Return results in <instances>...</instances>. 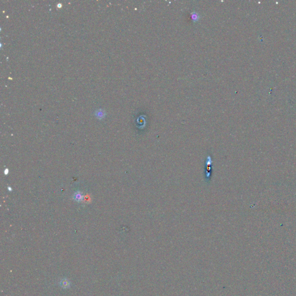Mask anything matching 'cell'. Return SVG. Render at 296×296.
<instances>
[{
  "label": "cell",
  "instance_id": "cell-4",
  "mask_svg": "<svg viewBox=\"0 0 296 296\" xmlns=\"http://www.w3.org/2000/svg\"><path fill=\"white\" fill-rule=\"evenodd\" d=\"M8 190L10 191H12V189H11V188H10V187H8Z\"/></svg>",
  "mask_w": 296,
  "mask_h": 296
},
{
  "label": "cell",
  "instance_id": "cell-1",
  "mask_svg": "<svg viewBox=\"0 0 296 296\" xmlns=\"http://www.w3.org/2000/svg\"><path fill=\"white\" fill-rule=\"evenodd\" d=\"M72 198L75 201L78 202V203H80L84 199V195H83V194L81 192H77L74 194Z\"/></svg>",
  "mask_w": 296,
  "mask_h": 296
},
{
  "label": "cell",
  "instance_id": "cell-2",
  "mask_svg": "<svg viewBox=\"0 0 296 296\" xmlns=\"http://www.w3.org/2000/svg\"><path fill=\"white\" fill-rule=\"evenodd\" d=\"M61 285L63 288H68L70 286V282L67 279H64L61 282Z\"/></svg>",
  "mask_w": 296,
  "mask_h": 296
},
{
  "label": "cell",
  "instance_id": "cell-3",
  "mask_svg": "<svg viewBox=\"0 0 296 296\" xmlns=\"http://www.w3.org/2000/svg\"><path fill=\"white\" fill-rule=\"evenodd\" d=\"M8 172H9V170H8V169H5V171H4V174L7 175V174H8Z\"/></svg>",
  "mask_w": 296,
  "mask_h": 296
}]
</instances>
